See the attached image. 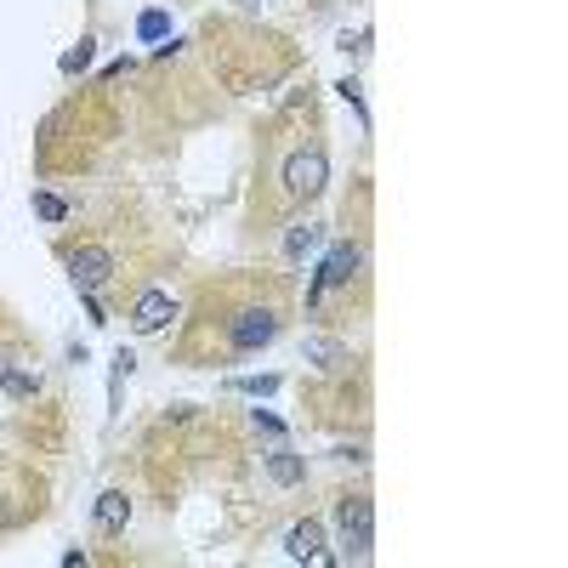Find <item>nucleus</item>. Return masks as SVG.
Returning a JSON list of instances; mask_svg holds the SVG:
<instances>
[{
  "label": "nucleus",
  "instance_id": "obj_1",
  "mask_svg": "<svg viewBox=\"0 0 568 568\" xmlns=\"http://www.w3.org/2000/svg\"><path fill=\"white\" fill-rule=\"evenodd\" d=\"M341 517V551L353 557V563H370V546H375V506L370 495H347L336 506Z\"/></svg>",
  "mask_w": 568,
  "mask_h": 568
},
{
  "label": "nucleus",
  "instance_id": "obj_2",
  "mask_svg": "<svg viewBox=\"0 0 568 568\" xmlns=\"http://www.w3.org/2000/svg\"><path fill=\"white\" fill-rule=\"evenodd\" d=\"M324 182H330V160H324V148H296V154L284 160V194H290V199H319Z\"/></svg>",
  "mask_w": 568,
  "mask_h": 568
},
{
  "label": "nucleus",
  "instance_id": "obj_3",
  "mask_svg": "<svg viewBox=\"0 0 568 568\" xmlns=\"http://www.w3.org/2000/svg\"><path fill=\"white\" fill-rule=\"evenodd\" d=\"M273 336H279V313H273V307H245V313H233V324H228L233 353H256V347H267Z\"/></svg>",
  "mask_w": 568,
  "mask_h": 568
},
{
  "label": "nucleus",
  "instance_id": "obj_4",
  "mask_svg": "<svg viewBox=\"0 0 568 568\" xmlns=\"http://www.w3.org/2000/svg\"><path fill=\"white\" fill-rule=\"evenodd\" d=\"M69 279H74V290H80V296H97V290L114 279V256H108L103 245L69 250Z\"/></svg>",
  "mask_w": 568,
  "mask_h": 568
},
{
  "label": "nucleus",
  "instance_id": "obj_5",
  "mask_svg": "<svg viewBox=\"0 0 568 568\" xmlns=\"http://www.w3.org/2000/svg\"><path fill=\"white\" fill-rule=\"evenodd\" d=\"M171 319H177V302H171L165 290H142L137 307H131V330H137V336H160Z\"/></svg>",
  "mask_w": 568,
  "mask_h": 568
},
{
  "label": "nucleus",
  "instance_id": "obj_6",
  "mask_svg": "<svg viewBox=\"0 0 568 568\" xmlns=\"http://www.w3.org/2000/svg\"><path fill=\"white\" fill-rule=\"evenodd\" d=\"M284 551H290L296 563H330V546H324V523H319V517H302V523H290V534H284Z\"/></svg>",
  "mask_w": 568,
  "mask_h": 568
},
{
  "label": "nucleus",
  "instance_id": "obj_7",
  "mask_svg": "<svg viewBox=\"0 0 568 568\" xmlns=\"http://www.w3.org/2000/svg\"><path fill=\"white\" fill-rule=\"evenodd\" d=\"M358 262H364L358 245H336V250H330V262H324V273H319V284H313V296H319L324 284H347L358 273Z\"/></svg>",
  "mask_w": 568,
  "mask_h": 568
},
{
  "label": "nucleus",
  "instance_id": "obj_8",
  "mask_svg": "<svg viewBox=\"0 0 568 568\" xmlns=\"http://www.w3.org/2000/svg\"><path fill=\"white\" fill-rule=\"evenodd\" d=\"M125 523H131V500H125L120 489L97 495V529H103V534H125Z\"/></svg>",
  "mask_w": 568,
  "mask_h": 568
},
{
  "label": "nucleus",
  "instance_id": "obj_9",
  "mask_svg": "<svg viewBox=\"0 0 568 568\" xmlns=\"http://www.w3.org/2000/svg\"><path fill=\"white\" fill-rule=\"evenodd\" d=\"M0 392H12V398H35L40 375L35 370H18V358H0Z\"/></svg>",
  "mask_w": 568,
  "mask_h": 568
},
{
  "label": "nucleus",
  "instance_id": "obj_10",
  "mask_svg": "<svg viewBox=\"0 0 568 568\" xmlns=\"http://www.w3.org/2000/svg\"><path fill=\"white\" fill-rule=\"evenodd\" d=\"M267 478H273V483H284V489H296V483L307 478L302 455H290V449H273V455H267Z\"/></svg>",
  "mask_w": 568,
  "mask_h": 568
},
{
  "label": "nucleus",
  "instance_id": "obj_11",
  "mask_svg": "<svg viewBox=\"0 0 568 568\" xmlns=\"http://www.w3.org/2000/svg\"><path fill=\"white\" fill-rule=\"evenodd\" d=\"M319 239H324L319 222H296V228L284 233V256H290V262H302L307 250H319Z\"/></svg>",
  "mask_w": 568,
  "mask_h": 568
},
{
  "label": "nucleus",
  "instance_id": "obj_12",
  "mask_svg": "<svg viewBox=\"0 0 568 568\" xmlns=\"http://www.w3.org/2000/svg\"><path fill=\"white\" fill-rule=\"evenodd\" d=\"M307 358H319L324 370H336V364H341V358H347V353H341L336 341H307Z\"/></svg>",
  "mask_w": 568,
  "mask_h": 568
},
{
  "label": "nucleus",
  "instance_id": "obj_13",
  "mask_svg": "<svg viewBox=\"0 0 568 568\" xmlns=\"http://www.w3.org/2000/svg\"><path fill=\"white\" fill-rule=\"evenodd\" d=\"M80 69H91V40H80L74 52H63V74H80Z\"/></svg>",
  "mask_w": 568,
  "mask_h": 568
},
{
  "label": "nucleus",
  "instance_id": "obj_14",
  "mask_svg": "<svg viewBox=\"0 0 568 568\" xmlns=\"http://www.w3.org/2000/svg\"><path fill=\"white\" fill-rule=\"evenodd\" d=\"M35 211L46 216V222H63V216H69V205H63L57 194H35Z\"/></svg>",
  "mask_w": 568,
  "mask_h": 568
}]
</instances>
